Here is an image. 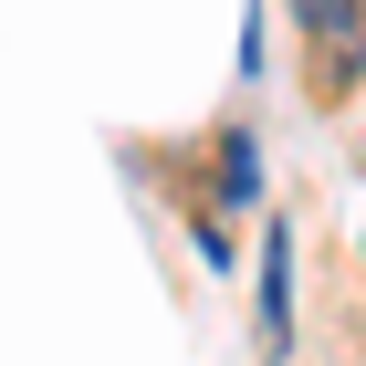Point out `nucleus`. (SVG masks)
<instances>
[{
  "label": "nucleus",
  "instance_id": "7ed1b4c3",
  "mask_svg": "<svg viewBox=\"0 0 366 366\" xmlns=\"http://www.w3.org/2000/svg\"><path fill=\"white\" fill-rule=\"evenodd\" d=\"M220 199H230V209H252V199H262V147L241 137V126L220 137Z\"/></svg>",
  "mask_w": 366,
  "mask_h": 366
},
{
  "label": "nucleus",
  "instance_id": "f257e3e1",
  "mask_svg": "<svg viewBox=\"0 0 366 366\" xmlns=\"http://www.w3.org/2000/svg\"><path fill=\"white\" fill-rule=\"evenodd\" d=\"M293 21L325 42V74H314V84L345 94V84H356V63H366V0H293Z\"/></svg>",
  "mask_w": 366,
  "mask_h": 366
},
{
  "label": "nucleus",
  "instance_id": "f03ea898",
  "mask_svg": "<svg viewBox=\"0 0 366 366\" xmlns=\"http://www.w3.org/2000/svg\"><path fill=\"white\" fill-rule=\"evenodd\" d=\"M282 325H293V241L272 220V241H262V335H282Z\"/></svg>",
  "mask_w": 366,
  "mask_h": 366
}]
</instances>
